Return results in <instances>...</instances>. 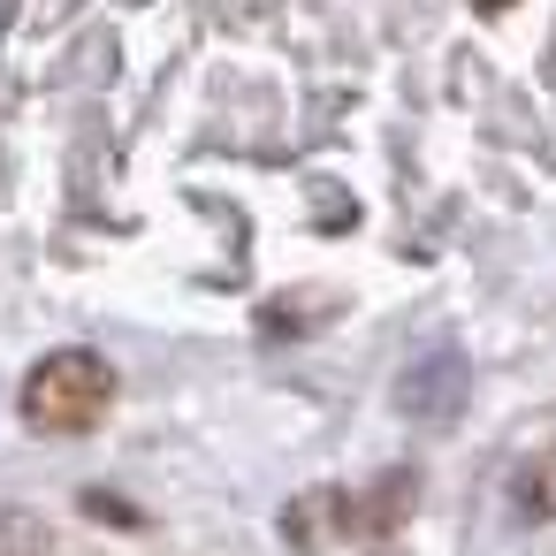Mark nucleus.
<instances>
[{"mask_svg":"<svg viewBox=\"0 0 556 556\" xmlns=\"http://www.w3.org/2000/svg\"><path fill=\"white\" fill-rule=\"evenodd\" d=\"M24 427H39V434H92L100 419H108V404H115V366L100 358V351H47L31 374H24Z\"/></svg>","mask_w":556,"mask_h":556,"instance_id":"obj_1","label":"nucleus"},{"mask_svg":"<svg viewBox=\"0 0 556 556\" xmlns=\"http://www.w3.org/2000/svg\"><path fill=\"white\" fill-rule=\"evenodd\" d=\"M465 389H472V366H465V351H419L404 374H396V412L404 419H427V427H450L457 412H465Z\"/></svg>","mask_w":556,"mask_h":556,"instance_id":"obj_2","label":"nucleus"},{"mask_svg":"<svg viewBox=\"0 0 556 556\" xmlns=\"http://www.w3.org/2000/svg\"><path fill=\"white\" fill-rule=\"evenodd\" d=\"M510 503H518V518H556V450L510 480Z\"/></svg>","mask_w":556,"mask_h":556,"instance_id":"obj_3","label":"nucleus"},{"mask_svg":"<svg viewBox=\"0 0 556 556\" xmlns=\"http://www.w3.org/2000/svg\"><path fill=\"white\" fill-rule=\"evenodd\" d=\"M374 556H396V548H374Z\"/></svg>","mask_w":556,"mask_h":556,"instance_id":"obj_4","label":"nucleus"}]
</instances>
